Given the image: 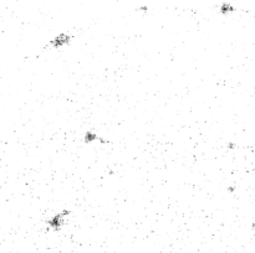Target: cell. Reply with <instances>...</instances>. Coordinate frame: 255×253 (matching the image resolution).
I'll list each match as a JSON object with an SVG mask.
<instances>
[{
  "label": "cell",
  "mask_w": 255,
  "mask_h": 253,
  "mask_svg": "<svg viewBox=\"0 0 255 253\" xmlns=\"http://www.w3.org/2000/svg\"><path fill=\"white\" fill-rule=\"evenodd\" d=\"M72 40V36L68 34H60L57 35L56 37L50 41V45L54 47V49H60V47H63V46L68 45Z\"/></svg>",
  "instance_id": "obj_2"
},
{
  "label": "cell",
  "mask_w": 255,
  "mask_h": 253,
  "mask_svg": "<svg viewBox=\"0 0 255 253\" xmlns=\"http://www.w3.org/2000/svg\"><path fill=\"white\" fill-rule=\"evenodd\" d=\"M70 214V211H67V210H63V211H61V212H59V214L56 215H54L51 218H49L47 221H46V223H47V226L50 227V228H52V230H60L61 227H62L63 225H65V222H66V218H67V215Z\"/></svg>",
  "instance_id": "obj_1"
},
{
  "label": "cell",
  "mask_w": 255,
  "mask_h": 253,
  "mask_svg": "<svg viewBox=\"0 0 255 253\" xmlns=\"http://www.w3.org/2000/svg\"><path fill=\"white\" fill-rule=\"evenodd\" d=\"M100 138L97 136L96 133H93V132H87L85 134V141L86 143H92V141H96L98 140Z\"/></svg>",
  "instance_id": "obj_3"
},
{
  "label": "cell",
  "mask_w": 255,
  "mask_h": 253,
  "mask_svg": "<svg viewBox=\"0 0 255 253\" xmlns=\"http://www.w3.org/2000/svg\"><path fill=\"white\" fill-rule=\"evenodd\" d=\"M233 11H234V8H233L230 4H228V3L221 4V6H220V12H221V14H229V12H233Z\"/></svg>",
  "instance_id": "obj_4"
}]
</instances>
